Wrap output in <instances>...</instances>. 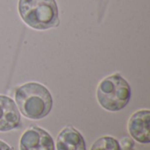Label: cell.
I'll return each instance as SVG.
<instances>
[{
	"instance_id": "obj_1",
	"label": "cell",
	"mask_w": 150,
	"mask_h": 150,
	"mask_svg": "<svg viewBox=\"0 0 150 150\" xmlns=\"http://www.w3.org/2000/svg\"><path fill=\"white\" fill-rule=\"evenodd\" d=\"M15 101L19 112L33 120L47 116L53 107L50 91L43 84L35 82L19 86L15 91Z\"/></svg>"
},
{
	"instance_id": "obj_2",
	"label": "cell",
	"mask_w": 150,
	"mask_h": 150,
	"mask_svg": "<svg viewBox=\"0 0 150 150\" xmlns=\"http://www.w3.org/2000/svg\"><path fill=\"white\" fill-rule=\"evenodd\" d=\"M18 12L22 20L36 30H47L60 25L55 0H19Z\"/></svg>"
},
{
	"instance_id": "obj_3",
	"label": "cell",
	"mask_w": 150,
	"mask_h": 150,
	"mask_svg": "<svg viewBox=\"0 0 150 150\" xmlns=\"http://www.w3.org/2000/svg\"><path fill=\"white\" fill-rule=\"evenodd\" d=\"M98 104L109 112L124 109L131 98V87L120 74L111 75L103 79L97 89Z\"/></svg>"
},
{
	"instance_id": "obj_4",
	"label": "cell",
	"mask_w": 150,
	"mask_h": 150,
	"mask_svg": "<svg viewBox=\"0 0 150 150\" xmlns=\"http://www.w3.org/2000/svg\"><path fill=\"white\" fill-rule=\"evenodd\" d=\"M20 150H54V142L48 132L37 126L29 127L19 141Z\"/></svg>"
},
{
	"instance_id": "obj_5",
	"label": "cell",
	"mask_w": 150,
	"mask_h": 150,
	"mask_svg": "<svg viewBox=\"0 0 150 150\" xmlns=\"http://www.w3.org/2000/svg\"><path fill=\"white\" fill-rule=\"evenodd\" d=\"M149 110H140L132 114L128 120V132L134 141L142 144L149 143Z\"/></svg>"
},
{
	"instance_id": "obj_6",
	"label": "cell",
	"mask_w": 150,
	"mask_h": 150,
	"mask_svg": "<svg viewBox=\"0 0 150 150\" xmlns=\"http://www.w3.org/2000/svg\"><path fill=\"white\" fill-rule=\"evenodd\" d=\"M21 118L15 101L0 95V132H8L20 127Z\"/></svg>"
},
{
	"instance_id": "obj_7",
	"label": "cell",
	"mask_w": 150,
	"mask_h": 150,
	"mask_svg": "<svg viewBox=\"0 0 150 150\" xmlns=\"http://www.w3.org/2000/svg\"><path fill=\"white\" fill-rule=\"evenodd\" d=\"M57 150H87L86 143L78 130L71 126L64 127L56 138Z\"/></svg>"
},
{
	"instance_id": "obj_8",
	"label": "cell",
	"mask_w": 150,
	"mask_h": 150,
	"mask_svg": "<svg viewBox=\"0 0 150 150\" xmlns=\"http://www.w3.org/2000/svg\"><path fill=\"white\" fill-rule=\"evenodd\" d=\"M90 150H121L118 140L112 136H103L98 139Z\"/></svg>"
},
{
	"instance_id": "obj_9",
	"label": "cell",
	"mask_w": 150,
	"mask_h": 150,
	"mask_svg": "<svg viewBox=\"0 0 150 150\" xmlns=\"http://www.w3.org/2000/svg\"><path fill=\"white\" fill-rule=\"evenodd\" d=\"M120 148L123 149H131L134 147V141L129 137H124L120 142Z\"/></svg>"
},
{
	"instance_id": "obj_10",
	"label": "cell",
	"mask_w": 150,
	"mask_h": 150,
	"mask_svg": "<svg viewBox=\"0 0 150 150\" xmlns=\"http://www.w3.org/2000/svg\"><path fill=\"white\" fill-rule=\"evenodd\" d=\"M0 150H12V149L7 143L0 140Z\"/></svg>"
},
{
	"instance_id": "obj_11",
	"label": "cell",
	"mask_w": 150,
	"mask_h": 150,
	"mask_svg": "<svg viewBox=\"0 0 150 150\" xmlns=\"http://www.w3.org/2000/svg\"><path fill=\"white\" fill-rule=\"evenodd\" d=\"M121 150H134V148H131V149H123Z\"/></svg>"
}]
</instances>
